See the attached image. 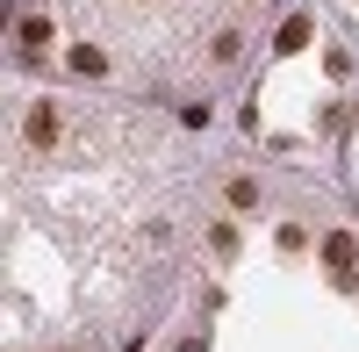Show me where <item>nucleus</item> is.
<instances>
[{"label": "nucleus", "mask_w": 359, "mask_h": 352, "mask_svg": "<svg viewBox=\"0 0 359 352\" xmlns=\"http://www.w3.org/2000/svg\"><path fill=\"white\" fill-rule=\"evenodd\" d=\"M302 43H309V22H302V15H294V22L280 29V50H302Z\"/></svg>", "instance_id": "7"}, {"label": "nucleus", "mask_w": 359, "mask_h": 352, "mask_svg": "<svg viewBox=\"0 0 359 352\" xmlns=\"http://www.w3.org/2000/svg\"><path fill=\"white\" fill-rule=\"evenodd\" d=\"M230 209H259V180H230Z\"/></svg>", "instance_id": "6"}, {"label": "nucleus", "mask_w": 359, "mask_h": 352, "mask_svg": "<svg viewBox=\"0 0 359 352\" xmlns=\"http://www.w3.org/2000/svg\"><path fill=\"white\" fill-rule=\"evenodd\" d=\"M237 50H245V36H237V29H223V36L208 43V57H216V65H237Z\"/></svg>", "instance_id": "5"}, {"label": "nucleus", "mask_w": 359, "mask_h": 352, "mask_svg": "<svg viewBox=\"0 0 359 352\" xmlns=\"http://www.w3.org/2000/svg\"><path fill=\"white\" fill-rule=\"evenodd\" d=\"M57 130H65L57 101H29V115H22V144L29 151H57Z\"/></svg>", "instance_id": "1"}, {"label": "nucleus", "mask_w": 359, "mask_h": 352, "mask_svg": "<svg viewBox=\"0 0 359 352\" xmlns=\"http://www.w3.org/2000/svg\"><path fill=\"white\" fill-rule=\"evenodd\" d=\"M65 65H72L79 79H101V72H108V50H94V43H72V57H65Z\"/></svg>", "instance_id": "2"}, {"label": "nucleus", "mask_w": 359, "mask_h": 352, "mask_svg": "<svg viewBox=\"0 0 359 352\" xmlns=\"http://www.w3.org/2000/svg\"><path fill=\"white\" fill-rule=\"evenodd\" d=\"M323 266H331L338 280L352 273V238H345V230H331V238H323Z\"/></svg>", "instance_id": "3"}, {"label": "nucleus", "mask_w": 359, "mask_h": 352, "mask_svg": "<svg viewBox=\"0 0 359 352\" xmlns=\"http://www.w3.org/2000/svg\"><path fill=\"white\" fill-rule=\"evenodd\" d=\"M43 43H50V15H29L22 22V50H43Z\"/></svg>", "instance_id": "4"}]
</instances>
